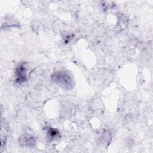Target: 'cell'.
Segmentation results:
<instances>
[{"label":"cell","mask_w":153,"mask_h":153,"mask_svg":"<svg viewBox=\"0 0 153 153\" xmlns=\"http://www.w3.org/2000/svg\"><path fill=\"white\" fill-rule=\"evenodd\" d=\"M52 80L60 87L65 88H71L73 86L72 76L66 72L57 71L51 75Z\"/></svg>","instance_id":"1"},{"label":"cell","mask_w":153,"mask_h":153,"mask_svg":"<svg viewBox=\"0 0 153 153\" xmlns=\"http://www.w3.org/2000/svg\"><path fill=\"white\" fill-rule=\"evenodd\" d=\"M26 69L24 64L20 65L16 70V75H17V81L19 82H24L25 81L26 75Z\"/></svg>","instance_id":"2"},{"label":"cell","mask_w":153,"mask_h":153,"mask_svg":"<svg viewBox=\"0 0 153 153\" xmlns=\"http://www.w3.org/2000/svg\"><path fill=\"white\" fill-rule=\"evenodd\" d=\"M22 143L26 146H33V144L35 143V141L33 137L27 136V137H24L23 139H22Z\"/></svg>","instance_id":"3"},{"label":"cell","mask_w":153,"mask_h":153,"mask_svg":"<svg viewBox=\"0 0 153 153\" xmlns=\"http://www.w3.org/2000/svg\"><path fill=\"white\" fill-rule=\"evenodd\" d=\"M48 135L50 136V137L51 139H54V138H55L57 136V135H58V131H57V130L51 129V130L48 131Z\"/></svg>","instance_id":"4"}]
</instances>
